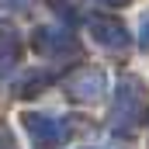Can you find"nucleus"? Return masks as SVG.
I'll return each mask as SVG.
<instances>
[{"instance_id": "9", "label": "nucleus", "mask_w": 149, "mask_h": 149, "mask_svg": "<svg viewBox=\"0 0 149 149\" xmlns=\"http://www.w3.org/2000/svg\"><path fill=\"white\" fill-rule=\"evenodd\" d=\"M31 0H0V7H10V10H21V7H28Z\"/></svg>"}, {"instance_id": "4", "label": "nucleus", "mask_w": 149, "mask_h": 149, "mask_svg": "<svg viewBox=\"0 0 149 149\" xmlns=\"http://www.w3.org/2000/svg\"><path fill=\"white\" fill-rule=\"evenodd\" d=\"M104 87H108V76H104V70H97V66H80V70H73V73L63 80L66 97L76 101V104H94L104 94Z\"/></svg>"}, {"instance_id": "6", "label": "nucleus", "mask_w": 149, "mask_h": 149, "mask_svg": "<svg viewBox=\"0 0 149 149\" xmlns=\"http://www.w3.org/2000/svg\"><path fill=\"white\" fill-rule=\"evenodd\" d=\"M21 59V31L10 21H0V76H7Z\"/></svg>"}, {"instance_id": "5", "label": "nucleus", "mask_w": 149, "mask_h": 149, "mask_svg": "<svg viewBox=\"0 0 149 149\" xmlns=\"http://www.w3.org/2000/svg\"><path fill=\"white\" fill-rule=\"evenodd\" d=\"M87 31L94 35L97 45H104L108 52H128V31L118 17H104V14H94L87 17Z\"/></svg>"}, {"instance_id": "2", "label": "nucleus", "mask_w": 149, "mask_h": 149, "mask_svg": "<svg viewBox=\"0 0 149 149\" xmlns=\"http://www.w3.org/2000/svg\"><path fill=\"white\" fill-rule=\"evenodd\" d=\"M31 49L45 59H76L80 56V42H76L66 28H56V24H42L31 35Z\"/></svg>"}, {"instance_id": "7", "label": "nucleus", "mask_w": 149, "mask_h": 149, "mask_svg": "<svg viewBox=\"0 0 149 149\" xmlns=\"http://www.w3.org/2000/svg\"><path fill=\"white\" fill-rule=\"evenodd\" d=\"M0 149H17V142H14V135H10L7 125H0Z\"/></svg>"}, {"instance_id": "10", "label": "nucleus", "mask_w": 149, "mask_h": 149, "mask_svg": "<svg viewBox=\"0 0 149 149\" xmlns=\"http://www.w3.org/2000/svg\"><path fill=\"white\" fill-rule=\"evenodd\" d=\"M97 3H104V7H128V0H97Z\"/></svg>"}, {"instance_id": "3", "label": "nucleus", "mask_w": 149, "mask_h": 149, "mask_svg": "<svg viewBox=\"0 0 149 149\" xmlns=\"http://www.w3.org/2000/svg\"><path fill=\"white\" fill-rule=\"evenodd\" d=\"M24 132L31 135V142L38 149H59L66 142L70 128H66V118H56V114H42V111H28L24 118Z\"/></svg>"}, {"instance_id": "8", "label": "nucleus", "mask_w": 149, "mask_h": 149, "mask_svg": "<svg viewBox=\"0 0 149 149\" xmlns=\"http://www.w3.org/2000/svg\"><path fill=\"white\" fill-rule=\"evenodd\" d=\"M139 31H142V35H139V42H142V49L149 52V14L142 17V24H139Z\"/></svg>"}, {"instance_id": "1", "label": "nucleus", "mask_w": 149, "mask_h": 149, "mask_svg": "<svg viewBox=\"0 0 149 149\" xmlns=\"http://www.w3.org/2000/svg\"><path fill=\"white\" fill-rule=\"evenodd\" d=\"M149 118V94L139 76H121L114 90V108H111V125L118 132H139Z\"/></svg>"}]
</instances>
